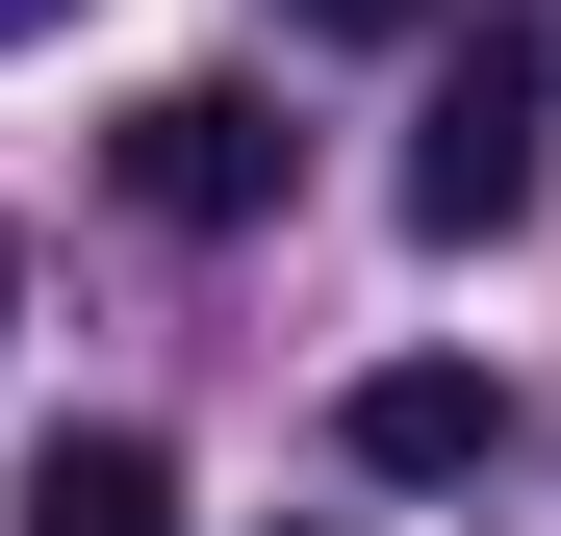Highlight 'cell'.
I'll list each match as a JSON object with an SVG mask.
<instances>
[{
	"label": "cell",
	"instance_id": "1",
	"mask_svg": "<svg viewBox=\"0 0 561 536\" xmlns=\"http://www.w3.org/2000/svg\"><path fill=\"white\" fill-rule=\"evenodd\" d=\"M536 153H561V52H536V26L434 52V103H409V230H434V255H511V230H536Z\"/></svg>",
	"mask_w": 561,
	"mask_h": 536
},
{
	"label": "cell",
	"instance_id": "2",
	"mask_svg": "<svg viewBox=\"0 0 561 536\" xmlns=\"http://www.w3.org/2000/svg\"><path fill=\"white\" fill-rule=\"evenodd\" d=\"M103 153H128L153 230H255V205H280V103H255V77H153Z\"/></svg>",
	"mask_w": 561,
	"mask_h": 536
},
{
	"label": "cell",
	"instance_id": "3",
	"mask_svg": "<svg viewBox=\"0 0 561 536\" xmlns=\"http://www.w3.org/2000/svg\"><path fill=\"white\" fill-rule=\"evenodd\" d=\"M332 434H357V486H485V460H511V409L459 384V357H383V384H357Z\"/></svg>",
	"mask_w": 561,
	"mask_h": 536
},
{
	"label": "cell",
	"instance_id": "4",
	"mask_svg": "<svg viewBox=\"0 0 561 536\" xmlns=\"http://www.w3.org/2000/svg\"><path fill=\"white\" fill-rule=\"evenodd\" d=\"M26 536H179V460H153V434H51V460H26Z\"/></svg>",
	"mask_w": 561,
	"mask_h": 536
},
{
	"label": "cell",
	"instance_id": "5",
	"mask_svg": "<svg viewBox=\"0 0 561 536\" xmlns=\"http://www.w3.org/2000/svg\"><path fill=\"white\" fill-rule=\"evenodd\" d=\"M280 26H332V52H409V26H434V0H280Z\"/></svg>",
	"mask_w": 561,
	"mask_h": 536
},
{
	"label": "cell",
	"instance_id": "6",
	"mask_svg": "<svg viewBox=\"0 0 561 536\" xmlns=\"http://www.w3.org/2000/svg\"><path fill=\"white\" fill-rule=\"evenodd\" d=\"M26 26H77V0H0V52H26Z\"/></svg>",
	"mask_w": 561,
	"mask_h": 536
}]
</instances>
